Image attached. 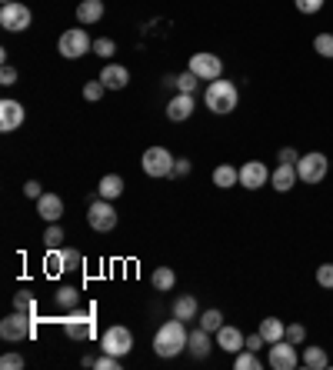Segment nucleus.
I'll return each instance as SVG.
<instances>
[{"label": "nucleus", "mask_w": 333, "mask_h": 370, "mask_svg": "<svg viewBox=\"0 0 333 370\" xmlns=\"http://www.w3.org/2000/svg\"><path fill=\"white\" fill-rule=\"evenodd\" d=\"M93 367H97V370H120V357H114V354H107V350H103L100 357L93 360Z\"/></svg>", "instance_id": "nucleus-38"}, {"label": "nucleus", "mask_w": 333, "mask_h": 370, "mask_svg": "<svg viewBox=\"0 0 333 370\" xmlns=\"http://www.w3.org/2000/svg\"><path fill=\"white\" fill-rule=\"evenodd\" d=\"M64 331H67V337H74V340H90V337L97 333L93 307H90V310H74V314L64 320Z\"/></svg>", "instance_id": "nucleus-10"}, {"label": "nucleus", "mask_w": 333, "mask_h": 370, "mask_svg": "<svg viewBox=\"0 0 333 370\" xmlns=\"http://www.w3.org/2000/svg\"><path fill=\"white\" fill-rule=\"evenodd\" d=\"M200 327L210 333H217L220 327H223V314H220V310H204V314H200Z\"/></svg>", "instance_id": "nucleus-32"}, {"label": "nucleus", "mask_w": 333, "mask_h": 370, "mask_svg": "<svg viewBox=\"0 0 333 370\" xmlns=\"http://www.w3.org/2000/svg\"><path fill=\"white\" fill-rule=\"evenodd\" d=\"M57 51H60V57H67V60H77V57L93 51V40H90V34L84 30V27H70V30L60 34Z\"/></svg>", "instance_id": "nucleus-3"}, {"label": "nucleus", "mask_w": 333, "mask_h": 370, "mask_svg": "<svg viewBox=\"0 0 333 370\" xmlns=\"http://www.w3.org/2000/svg\"><path fill=\"white\" fill-rule=\"evenodd\" d=\"M13 310H20V314H27V317H37V297L30 294V291L13 294Z\"/></svg>", "instance_id": "nucleus-27"}, {"label": "nucleus", "mask_w": 333, "mask_h": 370, "mask_svg": "<svg viewBox=\"0 0 333 370\" xmlns=\"http://www.w3.org/2000/svg\"><path fill=\"white\" fill-rule=\"evenodd\" d=\"M300 364L310 367V370H323L330 360H327V350H323V347H307V350H303V357H300Z\"/></svg>", "instance_id": "nucleus-26"}, {"label": "nucleus", "mask_w": 333, "mask_h": 370, "mask_svg": "<svg viewBox=\"0 0 333 370\" xmlns=\"http://www.w3.org/2000/svg\"><path fill=\"white\" fill-rule=\"evenodd\" d=\"M0 367L4 370H20L24 367V357H20V354H4V357H0Z\"/></svg>", "instance_id": "nucleus-40"}, {"label": "nucleus", "mask_w": 333, "mask_h": 370, "mask_svg": "<svg viewBox=\"0 0 333 370\" xmlns=\"http://www.w3.org/2000/svg\"><path fill=\"white\" fill-rule=\"evenodd\" d=\"M87 224L90 230H97V234H107V230L117 227V210L110 200H103V197H97V200H90L87 207Z\"/></svg>", "instance_id": "nucleus-9"}, {"label": "nucleus", "mask_w": 333, "mask_h": 370, "mask_svg": "<svg viewBox=\"0 0 333 370\" xmlns=\"http://www.w3.org/2000/svg\"><path fill=\"white\" fill-rule=\"evenodd\" d=\"M141 164H143V174H147V177H174L177 157L166 151V147H147Z\"/></svg>", "instance_id": "nucleus-4"}, {"label": "nucleus", "mask_w": 333, "mask_h": 370, "mask_svg": "<svg viewBox=\"0 0 333 370\" xmlns=\"http://www.w3.org/2000/svg\"><path fill=\"white\" fill-rule=\"evenodd\" d=\"M34 327H37V317H27V314H20V310H13L11 317L0 320V337L11 340V344H17V340H30V337H34Z\"/></svg>", "instance_id": "nucleus-5"}, {"label": "nucleus", "mask_w": 333, "mask_h": 370, "mask_svg": "<svg viewBox=\"0 0 333 370\" xmlns=\"http://www.w3.org/2000/svg\"><path fill=\"white\" fill-rule=\"evenodd\" d=\"M217 347L237 357V354H240V350L247 347V337L240 333V327H233V324H223V327L217 331Z\"/></svg>", "instance_id": "nucleus-15"}, {"label": "nucleus", "mask_w": 333, "mask_h": 370, "mask_svg": "<svg viewBox=\"0 0 333 370\" xmlns=\"http://www.w3.org/2000/svg\"><path fill=\"white\" fill-rule=\"evenodd\" d=\"M4 4H13V0H4Z\"/></svg>", "instance_id": "nucleus-49"}, {"label": "nucleus", "mask_w": 333, "mask_h": 370, "mask_svg": "<svg viewBox=\"0 0 333 370\" xmlns=\"http://www.w3.org/2000/svg\"><path fill=\"white\" fill-rule=\"evenodd\" d=\"M330 167H333V160H330Z\"/></svg>", "instance_id": "nucleus-50"}, {"label": "nucleus", "mask_w": 333, "mask_h": 370, "mask_svg": "<svg viewBox=\"0 0 333 370\" xmlns=\"http://www.w3.org/2000/svg\"><path fill=\"white\" fill-rule=\"evenodd\" d=\"M267 364L273 370H294L296 364H300V357H296V347L283 337V340H277V344H270V357Z\"/></svg>", "instance_id": "nucleus-12"}, {"label": "nucleus", "mask_w": 333, "mask_h": 370, "mask_svg": "<svg viewBox=\"0 0 333 370\" xmlns=\"http://www.w3.org/2000/svg\"><path fill=\"white\" fill-rule=\"evenodd\" d=\"M214 184H217L220 191H230L233 184H240V170L230 164H220L217 170H214Z\"/></svg>", "instance_id": "nucleus-23"}, {"label": "nucleus", "mask_w": 333, "mask_h": 370, "mask_svg": "<svg viewBox=\"0 0 333 370\" xmlns=\"http://www.w3.org/2000/svg\"><path fill=\"white\" fill-rule=\"evenodd\" d=\"M44 270L51 274V277H57V274H64V247H53V250H47V257H44Z\"/></svg>", "instance_id": "nucleus-28"}, {"label": "nucleus", "mask_w": 333, "mask_h": 370, "mask_svg": "<svg viewBox=\"0 0 333 370\" xmlns=\"http://www.w3.org/2000/svg\"><path fill=\"white\" fill-rule=\"evenodd\" d=\"M287 340H290V344H303V340H307V327H303V324H290V327H287Z\"/></svg>", "instance_id": "nucleus-39"}, {"label": "nucleus", "mask_w": 333, "mask_h": 370, "mask_svg": "<svg viewBox=\"0 0 333 370\" xmlns=\"http://www.w3.org/2000/svg\"><path fill=\"white\" fill-rule=\"evenodd\" d=\"M60 243H64V230H60V224H47V230H44V247L53 250V247H60Z\"/></svg>", "instance_id": "nucleus-33"}, {"label": "nucleus", "mask_w": 333, "mask_h": 370, "mask_svg": "<svg viewBox=\"0 0 333 370\" xmlns=\"http://www.w3.org/2000/svg\"><path fill=\"white\" fill-rule=\"evenodd\" d=\"M233 367L237 370H260V357H256V350H240L237 354V360H233Z\"/></svg>", "instance_id": "nucleus-31"}, {"label": "nucleus", "mask_w": 333, "mask_h": 370, "mask_svg": "<svg viewBox=\"0 0 333 370\" xmlns=\"http://www.w3.org/2000/svg\"><path fill=\"white\" fill-rule=\"evenodd\" d=\"M294 4H296V11L300 13H317L327 0H294Z\"/></svg>", "instance_id": "nucleus-41"}, {"label": "nucleus", "mask_w": 333, "mask_h": 370, "mask_svg": "<svg viewBox=\"0 0 333 370\" xmlns=\"http://www.w3.org/2000/svg\"><path fill=\"white\" fill-rule=\"evenodd\" d=\"M30 20H34V13H30V7L20 4V0H13V4H4V7H0V27L11 30V34H24L27 27H30Z\"/></svg>", "instance_id": "nucleus-7"}, {"label": "nucleus", "mask_w": 333, "mask_h": 370, "mask_svg": "<svg viewBox=\"0 0 333 370\" xmlns=\"http://www.w3.org/2000/svg\"><path fill=\"white\" fill-rule=\"evenodd\" d=\"M187 174H190V160H183V157H180L177 164H174V177H187Z\"/></svg>", "instance_id": "nucleus-48"}, {"label": "nucleus", "mask_w": 333, "mask_h": 370, "mask_svg": "<svg viewBox=\"0 0 333 370\" xmlns=\"http://www.w3.org/2000/svg\"><path fill=\"white\" fill-rule=\"evenodd\" d=\"M187 350H190V357L204 360L207 354H210V331H204V327H197V331H190V340H187Z\"/></svg>", "instance_id": "nucleus-21"}, {"label": "nucleus", "mask_w": 333, "mask_h": 370, "mask_svg": "<svg viewBox=\"0 0 333 370\" xmlns=\"http://www.w3.org/2000/svg\"><path fill=\"white\" fill-rule=\"evenodd\" d=\"M277 160H280V164H296V160H300V153H296L294 147H283V151L277 153Z\"/></svg>", "instance_id": "nucleus-45"}, {"label": "nucleus", "mask_w": 333, "mask_h": 370, "mask_svg": "<svg viewBox=\"0 0 333 370\" xmlns=\"http://www.w3.org/2000/svg\"><path fill=\"white\" fill-rule=\"evenodd\" d=\"M80 264H84V257H80L77 250H67V247H64V267L67 270H77Z\"/></svg>", "instance_id": "nucleus-43"}, {"label": "nucleus", "mask_w": 333, "mask_h": 370, "mask_svg": "<svg viewBox=\"0 0 333 370\" xmlns=\"http://www.w3.org/2000/svg\"><path fill=\"white\" fill-rule=\"evenodd\" d=\"M77 300H80L77 287H60V291H57V304L60 307H77Z\"/></svg>", "instance_id": "nucleus-36"}, {"label": "nucleus", "mask_w": 333, "mask_h": 370, "mask_svg": "<svg viewBox=\"0 0 333 370\" xmlns=\"http://www.w3.org/2000/svg\"><path fill=\"white\" fill-rule=\"evenodd\" d=\"M93 53L107 60V57H114V53H117V44L110 37H97V40H93Z\"/></svg>", "instance_id": "nucleus-35"}, {"label": "nucleus", "mask_w": 333, "mask_h": 370, "mask_svg": "<svg viewBox=\"0 0 333 370\" xmlns=\"http://www.w3.org/2000/svg\"><path fill=\"white\" fill-rule=\"evenodd\" d=\"M24 117H27V110L20 101H13V97H4V101H0V130H4V134H11V130L20 127Z\"/></svg>", "instance_id": "nucleus-13"}, {"label": "nucleus", "mask_w": 333, "mask_h": 370, "mask_svg": "<svg viewBox=\"0 0 333 370\" xmlns=\"http://www.w3.org/2000/svg\"><path fill=\"white\" fill-rule=\"evenodd\" d=\"M327 170H330V157H323L320 151L303 153V157L296 160V177L303 180V184H320V180L327 177Z\"/></svg>", "instance_id": "nucleus-6"}, {"label": "nucleus", "mask_w": 333, "mask_h": 370, "mask_svg": "<svg viewBox=\"0 0 333 370\" xmlns=\"http://www.w3.org/2000/svg\"><path fill=\"white\" fill-rule=\"evenodd\" d=\"M237 101H240V94L233 87L230 80H210L207 84V94H204V103L207 110H214V114H233L237 110Z\"/></svg>", "instance_id": "nucleus-2"}, {"label": "nucleus", "mask_w": 333, "mask_h": 370, "mask_svg": "<svg viewBox=\"0 0 333 370\" xmlns=\"http://www.w3.org/2000/svg\"><path fill=\"white\" fill-rule=\"evenodd\" d=\"M197 84H200V77L193 74V70H183L180 77H174V87H177V94H193V90H197Z\"/></svg>", "instance_id": "nucleus-30"}, {"label": "nucleus", "mask_w": 333, "mask_h": 370, "mask_svg": "<svg viewBox=\"0 0 333 370\" xmlns=\"http://www.w3.org/2000/svg\"><path fill=\"white\" fill-rule=\"evenodd\" d=\"M197 310H200V307H197V297H190V294H183L174 300V317H180L183 324L197 317Z\"/></svg>", "instance_id": "nucleus-25"}, {"label": "nucleus", "mask_w": 333, "mask_h": 370, "mask_svg": "<svg viewBox=\"0 0 333 370\" xmlns=\"http://www.w3.org/2000/svg\"><path fill=\"white\" fill-rule=\"evenodd\" d=\"M193 107H197L193 94H177L174 101L166 103V117H170L174 124H180V120H187V117L193 114Z\"/></svg>", "instance_id": "nucleus-18"}, {"label": "nucleus", "mask_w": 333, "mask_h": 370, "mask_svg": "<svg viewBox=\"0 0 333 370\" xmlns=\"http://www.w3.org/2000/svg\"><path fill=\"white\" fill-rule=\"evenodd\" d=\"M103 80L100 77H97V80H87V84H84V97H87V101H100L103 97Z\"/></svg>", "instance_id": "nucleus-37"}, {"label": "nucleus", "mask_w": 333, "mask_h": 370, "mask_svg": "<svg viewBox=\"0 0 333 370\" xmlns=\"http://www.w3.org/2000/svg\"><path fill=\"white\" fill-rule=\"evenodd\" d=\"M124 177L120 174H107V177H100V184H97V197H103V200H117L120 193H124Z\"/></svg>", "instance_id": "nucleus-20"}, {"label": "nucleus", "mask_w": 333, "mask_h": 370, "mask_svg": "<svg viewBox=\"0 0 333 370\" xmlns=\"http://www.w3.org/2000/svg\"><path fill=\"white\" fill-rule=\"evenodd\" d=\"M317 283H320V287H333V264L317 267Z\"/></svg>", "instance_id": "nucleus-42"}, {"label": "nucleus", "mask_w": 333, "mask_h": 370, "mask_svg": "<svg viewBox=\"0 0 333 370\" xmlns=\"http://www.w3.org/2000/svg\"><path fill=\"white\" fill-rule=\"evenodd\" d=\"M37 214L47 224H57V220L64 217V200L57 197V193H40L37 197Z\"/></svg>", "instance_id": "nucleus-16"}, {"label": "nucleus", "mask_w": 333, "mask_h": 370, "mask_svg": "<svg viewBox=\"0 0 333 370\" xmlns=\"http://www.w3.org/2000/svg\"><path fill=\"white\" fill-rule=\"evenodd\" d=\"M187 70H193L200 80H220V74H223V60H220L217 53H207V51L204 53H193Z\"/></svg>", "instance_id": "nucleus-11"}, {"label": "nucleus", "mask_w": 333, "mask_h": 370, "mask_svg": "<svg viewBox=\"0 0 333 370\" xmlns=\"http://www.w3.org/2000/svg\"><path fill=\"white\" fill-rule=\"evenodd\" d=\"M313 51L320 53V57H327V60H333V34H317Z\"/></svg>", "instance_id": "nucleus-34"}, {"label": "nucleus", "mask_w": 333, "mask_h": 370, "mask_svg": "<svg viewBox=\"0 0 333 370\" xmlns=\"http://www.w3.org/2000/svg\"><path fill=\"white\" fill-rule=\"evenodd\" d=\"M24 193L30 197V200H37V197H40L44 191H40V184H37V180H27V184H24Z\"/></svg>", "instance_id": "nucleus-47"}, {"label": "nucleus", "mask_w": 333, "mask_h": 370, "mask_svg": "<svg viewBox=\"0 0 333 370\" xmlns=\"http://www.w3.org/2000/svg\"><path fill=\"white\" fill-rule=\"evenodd\" d=\"M260 333H263V340H267V344H277V340L287 337V327H283V320L267 317V320H260Z\"/></svg>", "instance_id": "nucleus-24"}, {"label": "nucleus", "mask_w": 333, "mask_h": 370, "mask_svg": "<svg viewBox=\"0 0 333 370\" xmlns=\"http://www.w3.org/2000/svg\"><path fill=\"white\" fill-rule=\"evenodd\" d=\"M270 184H273V191H294V184H296V164H280L273 174H270Z\"/></svg>", "instance_id": "nucleus-19"}, {"label": "nucleus", "mask_w": 333, "mask_h": 370, "mask_svg": "<svg viewBox=\"0 0 333 370\" xmlns=\"http://www.w3.org/2000/svg\"><path fill=\"white\" fill-rule=\"evenodd\" d=\"M187 340H190V331H187V324L180 317L166 320V324H160V331H157L154 337V354L157 357H177L180 350H187Z\"/></svg>", "instance_id": "nucleus-1"}, {"label": "nucleus", "mask_w": 333, "mask_h": 370, "mask_svg": "<svg viewBox=\"0 0 333 370\" xmlns=\"http://www.w3.org/2000/svg\"><path fill=\"white\" fill-rule=\"evenodd\" d=\"M100 350L114 354V357H127L130 350H133V333H130L127 327H120V324L107 327L100 337Z\"/></svg>", "instance_id": "nucleus-8"}, {"label": "nucleus", "mask_w": 333, "mask_h": 370, "mask_svg": "<svg viewBox=\"0 0 333 370\" xmlns=\"http://www.w3.org/2000/svg\"><path fill=\"white\" fill-rule=\"evenodd\" d=\"M100 80L107 90H124L130 84V70L124 64H107L100 70Z\"/></svg>", "instance_id": "nucleus-17"}, {"label": "nucleus", "mask_w": 333, "mask_h": 370, "mask_svg": "<svg viewBox=\"0 0 333 370\" xmlns=\"http://www.w3.org/2000/svg\"><path fill=\"white\" fill-rule=\"evenodd\" d=\"M100 17H103V0H80L77 4V20L84 27L100 24Z\"/></svg>", "instance_id": "nucleus-22"}, {"label": "nucleus", "mask_w": 333, "mask_h": 370, "mask_svg": "<svg viewBox=\"0 0 333 370\" xmlns=\"http://www.w3.org/2000/svg\"><path fill=\"white\" fill-rule=\"evenodd\" d=\"M267 180H270V170L263 167V160H247L240 167V187L244 191H260Z\"/></svg>", "instance_id": "nucleus-14"}, {"label": "nucleus", "mask_w": 333, "mask_h": 370, "mask_svg": "<svg viewBox=\"0 0 333 370\" xmlns=\"http://www.w3.org/2000/svg\"><path fill=\"white\" fill-rule=\"evenodd\" d=\"M263 344H267V340H263V333H260V331H256L254 337H247V350H256V354H260V347H263Z\"/></svg>", "instance_id": "nucleus-46"}, {"label": "nucleus", "mask_w": 333, "mask_h": 370, "mask_svg": "<svg viewBox=\"0 0 333 370\" xmlns=\"http://www.w3.org/2000/svg\"><path fill=\"white\" fill-rule=\"evenodd\" d=\"M0 84H4V87H13V84H17V70H13L11 64H4V70H0Z\"/></svg>", "instance_id": "nucleus-44"}, {"label": "nucleus", "mask_w": 333, "mask_h": 370, "mask_svg": "<svg viewBox=\"0 0 333 370\" xmlns=\"http://www.w3.org/2000/svg\"><path fill=\"white\" fill-rule=\"evenodd\" d=\"M150 283H154L157 291H174L177 277H174V270H170V267H154V274H150Z\"/></svg>", "instance_id": "nucleus-29"}]
</instances>
